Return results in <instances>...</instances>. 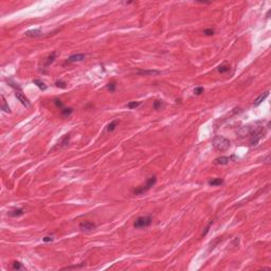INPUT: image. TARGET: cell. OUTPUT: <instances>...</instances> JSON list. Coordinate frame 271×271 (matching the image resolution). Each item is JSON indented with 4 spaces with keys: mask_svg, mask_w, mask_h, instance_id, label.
<instances>
[{
    "mask_svg": "<svg viewBox=\"0 0 271 271\" xmlns=\"http://www.w3.org/2000/svg\"><path fill=\"white\" fill-rule=\"evenodd\" d=\"M156 182H157V177L156 176H152V177H150L147 180H146L145 184L140 185V186H138V188H133V190H132V194L133 195L144 194V193H146L147 191H150V188H153L154 185L156 184Z\"/></svg>",
    "mask_w": 271,
    "mask_h": 271,
    "instance_id": "1",
    "label": "cell"
},
{
    "mask_svg": "<svg viewBox=\"0 0 271 271\" xmlns=\"http://www.w3.org/2000/svg\"><path fill=\"white\" fill-rule=\"evenodd\" d=\"M213 146L215 147L218 152H226L229 150L230 147V141L227 138L223 136H216L212 141Z\"/></svg>",
    "mask_w": 271,
    "mask_h": 271,
    "instance_id": "2",
    "label": "cell"
},
{
    "mask_svg": "<svg viewBox=\"0 0 271 271\" xmlns=\"http://www.w3.org/2000/svg\"><path fill=\"white\" fill-rule=\"evenodd\" d=\"M153 223V218L150 216H140L135 220L133 227L136 229H142V228H147Z\"/></svg>",
    "mask_w": 271,
    "mask_h": 271,
    "instance_id": "3",
    "label": "cell"
},
{
    "mask_svg": "<svg viewBox=\"0 0 271 271\" xmlns=\"http://www.w3.org/2000/svg\"><path fill=\"white\" fill-rule=\"evenodd\" d=\"M251 140H250V145L255 146L258 144V142L261 141L265 136V131L263 129H254L252 133H251Z\"/></svg>",
    "mask_w": 271,
    "mask_h": 271,
    "instance_id": "4",
    "label": "cell"
},
{
    "mask_svg": "<svg viewBox=\"0 0 271 271\" xmlns=\"http://www.w3.org/2000/svg\"><path fill=\"white\" fill-rule=\"evenodd\" d=\"M15 97H17V100L20 102L21 104L23 105L25 108H30L31 107V103L28 100V97H25L23 93H22V90H16L15 91Z\"/></svg>",
    "mask_w": 271,
    "mask_h": 271,
    "instance_id": "5",
    "label": "cell"
},
{
    "mask_svg": "<svg viewBox=\"0 0 271 271\" xmlns=\"http://www.w3.org/2000/svg\"><path fill=\"white\" fill-rule=\"evenodd\" d=\"M254 129L255 128H254L252 125H245L243 126V127H240V128L237 130V135L239 136L240 138H245V137L250 136Z\"/></svg>",
    "mask_w": 271,
    "mask_h": 271,
    "instance_id": "6",
    "label": "cell"
},
{
    "mask_svg": "<svg viewBox=\"0 0 271 271\" xmlns=\"http://www.w3.org/2000/svg\"><path fill=\"white\" fill-rule=\"evenodd\" d=\"M86 55L83 53H77V54H73V55L69 56L65 62V65L67 64H73V63H78V62H83L85 59Z\"/></svg>",
    "mask_w": 271,
    "mask_h": 271,
    "instance_id": "7",
    "label": "cell"
},
{
    "mask_svg": "<svg viewBox=\"0 0 271 271\" xmlns=\"http://www.w3.org/2000/svg\"><path fill=\"white\" fill-rule=\"evenodd\" d=\"M69 142H70V133H67V135H65L63 137V139L60 140V142H58L57 145H55L52 150H50V153H51V152H54V150H60V148L66 147V146L69 144Z\"/></svg>",
    "mask_w": 271,
    "mask_h": 271,
    "instance_id": "8",
    "label": "cell"
},
{
    "mask_svg": "<svg viewBox=\"0 0 271 271\" xmlns=\"http://www.w3.org/2000/svg\"><path fill=\"white\" fill-rule=\"evenodd\" d=\"M80 229L84 232H90L92 230H94L97 228V225L92 221H89V220H86V221H82L80 223Z\"/></svg>",
    "mask_w": 271,
    "mask_h": 271,
    "instance_id": "9",
    "label": "cell"
},
{
    "mask_svg": "<svg viewBox=\"0 0 271 271\" xmlns=\"http://www.w3.org/2000/svg\"><path fill=\"white\" fill-rule=\"evenodd\" d=\"M24 35L28 36V37H39L42 35V29H32V30H29V31L24 32Z\"/></svg>",
    "mask_w": 271,
    "mask_h": 271,
    "instance_id": "10",
    "label": "cell"
},
{
    "mask_svg": "<svg viewBox=\"0 0 271 271\" xmlns=\"http://www.w3.org/2000/svg\"><path fill=\"white\" fill-rule=\"evenodd\" d=\"M231 161V158L227 156H220L214 160V164L216 165H227Z\"/></svg>",
    "mask_w": 271,
    "mask_h": 271,
    "instance_id": "11",
    "label": "cell"
},
{
    "mask_svg": "<svg viewBox=\"0 0 271 271\" xmlns=\"http://www.w3.org/2000/svg\"><path fill=\"white\" fill-rule=\"evenodd\" d=\"M269 93H270V92H269V90H268V91H266V92H264V93H262L261 95H258V97L255 99V101H254V103H253L254 106H258V105H261L262 103H263V102L269 97Z\"/></svg>",
    "mask_w": 271,
    "mask_h": 271,
    "instance_id": "12",
    "label": "cell"
},
{
    "mask_svg": "<svg viewBox=\"0 0 271 271\" xmlns=\"http://www.w3.org/2000/svg\"><path fill=\"white\" fill-rule=\"evenodd\" d=\"M159 70H155V69H150V70H138L137 71V74H140V75H158L160 74Z\"/></svg>",
    "mask_w": 271,
    "mask_h": 271,
    "instance_id": "13",
    "label": "cell"
},
{
    "mask_svg": "<svg viewBox=\"0 0 271 271\" xmlns=\"http://www.w3.org/2000/svg\"><path fill=\"white\" fill-rule=\"evenodd\" d=\"M24 211L22 209H14V210H11L10 212L7 213V215L10 217H20V216L24 215Z\"/></svg>",
    "mask_w": 271,
    "mask_h": 271,
    "instance_id": "14",
    "label": "cell"
},
{
    "mask_svg": "<svg viewBox=\"0 0 271 271\" xmlns=\"http://www.w3.org/2000/svg\"><path fill=\"white\" fill-rule=\"evenodd\" d=\"M55 58H56V52H55V51H53V52L51 53V54H50L48 57H47V60H46V63H45L46 68L50 66V65H51V64H52L53 62L55 60Z\"/></svg>",
    "mask_w": 271,
    "mask_h": 271,
    "instance_id": "15",
    "label": "cell"
},
{
    "mask_svg": "<svg viewBox=\"0 0 271 271\" xmlns=\"http://www.w3.org/2000/svg\"><path fill=\"white\" fill-rule=\"evenodd\" d=\"M209 184L211 186H220V185L223 184V180L221 178H214V179L209 181Z\"/></svg>",
    "mask_w": 271,
    "mask_h": 271,
    "instance_id": "16",
    "label": "cell"
},
{
    "mask_svg": "<svg viewBox=\"0 0 271 271\" xmlns=\"http://www.w3.org/2000/svg\"><path fill=\"white\" fill-rule=\"evenodd\" d=\"M33 84H34V85H36V86H37V87H38L39 89H40V90H42V91H45L46 89L48 88V86H47V85H46V84L44 83L42 80H33Z\"/></svg>",
    "mask_w": 271,
    "mask_h": 271,
    "instance_id": "17",
    "label": "cell"
},
{
    "mask_svg": "<svg viewBox=\"0 0 271 271\" xmlns=\"http://www.w3.org/2000/svg\"><path fill=\"white\" fill-rule=\"evenodd\" d=\"M1 99H2V104H1V110H3L4 112H7V113H10L11 112V109L10 107H9V105H7V101H5V99H4L3 95H1Z\"/></svg>",
    "mask_w": 271,
    "mask_h": 271,
    "instance_id": "18",
    "label": "cell"
},
{
    "mask_svg": "<svg viewBox=\"0 0 271 271\" xmlns=\"http://www.w3.org/2000/svg\"><path fill=\"white\" fill-rule=\"evenodd\" d=\"M118 120H113L112 122H110L109 124H108V126H107V130L108 131H113L115 129V127L118 126Z\"/></svg>",
    "mask_w": 271,
    "mask_h": 271,
    "instance_id": "19",
    "label": "cell"
},
{
    "mask_svg": "<svg viewBox=\"0 0 271 271\" xmlns=\"http://www.w3.org/2000/svg\"><path fill=\"white\" fill-rule=\"evenodd\" d=\"M7 83L9 84V85H10V86H11L12 88H14L15 90H21V87H20V86H19L18 84L15 83V82H14L13 80H12V78H10V80H7Z\"/></svg>",
    "mask_w": 271,
    "mask_h": 271,
    "instance_id": "20",
    "label": "cell"
},
{
    "mask_svg": "<svg viewBox=\"0 0 271 271\" xmlns=\"http://www.w3.org/2000/svg\"><path fill=\"white\" fill-rule=\"evenodd\" d=\"M217 70H218L219 73H226L228 72V71H230V67L228 66V65H220V66L217 68Z\"/></svg>",
    "mask_w": 271,
    "mask_h": 271,
    "instance_id": "21",
    "label": "cell"
},
{
    "mask_svg": "<svg viewBox=\"0 0 271 271\" xmlns=\"http://www.w3.org/2000/svg\"><path fill=\"white\" fill-rule=\"evenodd\" d=\"M73 112V108H63L62 109V115H64V117H69L71 113Z\"/></svg>",
    "mask_w": 271,
    "mask_h": 271,
    "instance_id": "22",
    "label": "cell"
},
{
    "mask_svg": "<svg viewBox=\"0 0 271 271\" xmlns=\"http://www.w3.org/2000/svg\"><path fill=\"white\" fill-rule=\"evenodd\" d=\"M115 88H117V83H115V80H113V82H110V83L107 85V89L108 91H110V92H115Z\"/></svg>",
    "mask_w": 271,
    "mask_h": 271,
    "instance_id": "23",
    "label": "cell"
},
{
    "mask_svg": "<svg viewBox=\"0 0 271 271\" xmlns=\"http://www.w3.org/2000/svg\"><path fill=\"white\" fill-rule=\"evenodd\" d=\"M55 86L57 88H62V89H65V88L67 87V83L66 82H64V80H57L55 82Z\"/></svg>",
    "mask_w": 271,
    "mask_h": 271,
    "instance_id": "24",
    "label": "cell"
},
{
    "mask_svg": "<svg viewBox=\"0 0 271 271\" xmlns=\"http://www.w3.org/2000/svg\"><path fill=\"white\" fill-rule=\"evenodd\" d=\"M12 268L14 269V270H20V269H22V265H21L20 262H13V265H12Z\"/></svg>",
    "mask_w": 271,
    "mask_h": 271,
    "instance_id": "25",
    "label": "cell"
},
{
    "mask_svg": "<svg viewBox=\"0 0 271 271\" xmlns=\"http://www.w3.org/2000/svg\"><path fill=\"white\" fill-rule=\"evenodd\" d=\"M140 105H141V102H129L128 104H127V107L129 109H133V108H137Z\"/></svg>",
    "mask_w": 271,
    "mask_h": 271,
    "instance_id": "26",
    "label": "cell"
},
{
    "mask_svg": "<svg viewBox=\"0 0 271 271\" xmlns=\"http://www.w3.org/2000/svg\"><path fill=\"white\" fill-rule=\"evenodd\" d=\"M161 106H162V101H160V100H156V101L154 102L153 104V107L155 110H158V109H160L161 108Z\"/></svg>",
    "mask_w": 271,
    "mask_h": 271,
    "instance_id": "27",
    "label": "cell"
},
{
    "mask_svg": "<svg viewBox=\"0 0 271 271\" xmlns=\"http://www.w3.org/2000/svg\"><path fill=\"white\" fill-rule=\"evenodd\" d=\"M214 33H215V30L214 29H205V30H203V34L205 35V36H212V35H214Z\"/></svg>",
    "mask_w": 271,
    "mask_h": 271,
    "instance_id": "28",
    "label": "cell"
},
{
    "mask_svg": "<svg viewBox=\"0 0 271 271\" xmlns=\"http://www.w3.org/2000/svg\"><path fill=\"white\" fill-rule=\"evenodd\" d=\"M212 225H213V220H211V221H210V223H208V226H207V227H205V231L202 232V236H205V235L208 234V232H209V231H210V229H211V227H212Z\"/></svg>",
    "mask_w": 271,
    "mask_h": 271,
    "instance_id": "29",
    "label": "cell"
},
{
    "mask_svg": "<svg viewBox=\"0 0 271 271\" xmlns=\"http://www.w3.org/2000/svg\"><path fill=\"white\" fill-rule=\"evenodd\" d=\"M203 91H205L203 87H196L194 89V93L196 94V95H200V94L203 93Z\"/></svg>",
    "mask_w": 271,
    "mask_h": 271,
    "instance_id": "30",
    "label": "cell"
},
{
    "mask_svg": "<svg viewBox=\"0 0 271 271\" xmlns=\"http://www.w3.org/2000/svg\"><path fill=\"white\" fill-rule=\"evenodd\" d=\"M54 104L58 108H62V109L64 108V103L60 101V100H58V99H55V100H54Z\"/></svg>",
    "mask_w": 271,
    "mask_h": 271,
    "instance_id": "31",
    "label": "cell"
},
{
    "mask_svg": "<svg viewBox=\"0 0 271 271\" xmlns=\"http://www.w3.org/2000/svg\"><path fill=\"white\" fill-rule=\"evenodd\" d=\"M42 240H44L45 243H50V241H53V240H54V237L51 236V235H48V236L44 237V238H42Z\"/></svg>",
    "mask_w": 271,
    "mask_h": 271,
    "instance_id": "32",
    "label": "cell"
}]
</instances>
